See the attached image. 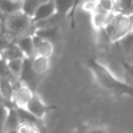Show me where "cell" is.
<instances>
[{
  "mask_svg": "<svg viewBox=\"0 0 133 133\" xmlns=\"http://www.w3.org/2000/svg\"><path fill=\"white\" fill-rule=\"evenodd\" d=\"M87 65L92 72L96 82L103 89L119 96H133V86L117 78L113 72L102 63L91 58L88 60Z\"/></svg>",
  "mask_w": 133,
  "mask_h": 133,
  "instance_id": "1",
  "label": "cell"
},
{
  "mask_svg": "<svg viewBox=\"0 0 133 133\" xmlns=\"http://www.w3.org/2000/svg\"><path fill=\"white\" fill-rule=\"evenodd\" d=\"M133 29V15L113 13L102 29L110 42L122 41Z\"/></svg>",
  "mask_w": 133,
  "mask_h": 133,
  "instance_id": "2",
  "label": "cell"
},
{
  "mask_svg": "<svg viewBox=\"0 0 133 133\" xmlns=\"http://www.w3.org/2000/svg\"><path fill=\"white\" fill-rule=\"evenodd\" d=\"M4 26L9 34L14 35H32L28 32L32 27H35L29 16H25L21 11L12 15L5 16L4 20Z\"/></svg>",
  "mask_w": 133,
  "mask_h": 133,
  "instance_id": "3",
  "label": "cell"
},
{
  "mask_svg": "<svg viewBox=\"0 0 133 133\" xmlns=\"http://www.w3.org/2000/svg\"><path fill=\"white\" fill-rule=\"evenodd\" d=\"M53 109H55V107L46 105L38 95L34 93L33 97L30 100V102H28L25 110H27L34 117L38 119L39 121H42L44 118V116L46 115V113L49 110H52Z\"/></svg>",
  "mask_w": 133,
  "mask_h": 133,
  "instance_id": "4",
  "label": "cell"
},
{
  "mask_svg": "<svg viewBox=\"0 0 133 133\" xmlns=\"http://www.w3.org/2000/svg\"><path fill=\"white\" fill-rule=\"evenodd\" d=\"M34 95L33 91L31 88L26 84L22 82L14 91L12 98V103L16 108L17 109H23L25 110V107L30 102Z\"/></svg>",
  "mask_w": 133,
  "mask_h": 133,
  "instance_id": "5",
  "label": "cell"
},
{
  "mask_svg": "<svg viewBox=\"0 0 133 133\" xmlns=\"http://www.w3.org/2000/svg\"><path fill=\"white\" fill-rule=\"evenodd\" d=\"M55 14L56 11L54 0H48V1L42 3L37 7L34 16L31 18L32 23L34 24V25H35L36 24L41 23V22L45 21V20L51 18Z\"/></svg>",
  "mask_w": 133,
  "mask_h": 133,
  "instance_id": "6",
  "label": "cell"
},
{
  "mask_svg": "<svg viewBox=\"0 0 133 133\" xmlns=\"http://www.w3.org/2000/svg\"><path fill=\"white\" fill-rule=\"evenodd\" d=\"M32 38H33L34 46H35V55L42 56V57L49 59L54 53L53 43L50 42V41L42 39L38 35H35V34L32 35Z\"/></svg>",
  "mask_w": 133,
  "mask_h": 133,
  "instance_id": "7",
  "label": "cell"
},
{
  "mask_svg": "<svg viewBox=\"0 0 133 133\" xmlns=\"http://www.w3.org/2000/svg\"><path fill=\"white\" fill-rule=\"evenodd\" d=\"M16 81H17V79L14 77L11 78L9 76H0V93L4 100L8 103H11V105H13L12 98L15 91L13 82Z\"/></svg>",
  "mask_w": 133,
  "mask_h": 133,
  "instance_id": "8",
  "label": "cell"
},
{
  "mask_svg": "<svg viewBox=\"0 0 133 133\" xmlns=\"http://www.w3.org/2000/svg\"><path fill=\"white\" fill-rule=\"evenodd\" d=\"M16 44L21 50V52L23 53L25 58L33 59L35 56V46H34L32 35H25V36L20 37Z\"/></svg>",
  "mask_w": 133,
  "mask_h": 133,
  "instance_id": "9",
  "label": "cell"
},
{
  "mask_svg": "<svg viewBox=\"0 0 133 133\" xmlns=\"http://www.w3.org/2000/svg\"><path fill=\"white\" fill-rule=\"evenodd\" d=\"M19 123L20 119L16 108V107H9L6 118H5V126H4V133L16 130Z\"/></svg>",
  "mask_w": 133,
  "mask_h": 133,
  "instance_id": "10",
  "label": "cell"
},
{
  "mask_svg": "<svg viewBox=\"0 0 133 133\" xmlns=\"http://www.w3.org/2000/svg\"><path fill=\"white\" fill-rule=\"evenodd\" d=\"M0 57L4 62H8L16 59H22V58H25V56L16 44H8L1 52Z\"/></svg>",
  "mask_w": 133,
  "mask_h": 133,
  "instance_id": "11",
  "label": "cell"
},
{
  "mask_svg": "<svg viewBox=\"0 0 133 133\" xmlns=\"http://www.w3.org/2000/svg\"><path fill=\"white\" fill-rule=\"evenodd\" d=\"M32 62V68H33L34 72L36 76H40L44 74L48 71L50 66V62L48 58H44L42 56L35 55Z\"/></svg>",
  "mask_w": 133,
  "mask_h": 133,
  "instance_id": "12",
  "label": "cell"
},
{
  "mask_svg": "<svg viewBox=\"0 0 133 133\" xmlns=\"http://www.w3.org/2000/svg\"><path fill=\"white\" fill-rule=\"evenodd\" d=\"M54 3L56 14L63 18H67L74 9V0H54Z\"/></svg>",
  "mask_w": 133,
  "mask_h": 133,
  "instance_id": "13",
  "label": "cell"
},
{
  "mask_svg": "<svg viewBox=\"0 0 133 133\" xmlns=\"http://www.w3.org/2000/svg\"><path fill=\"white\" fill-rule=\"evenodd\" d=\"M22 3L14 2L12 0H0V13L4 16H8L21 11Z\"/></svg>",
  "mask_w": 133,
  "mask_h": 133,
  "instance_id": "14",
  "label": "cell"
},
{
  "mask_svg": "<svg viewBox=\"0 0 133 133\" xmlns=\"http://www.w3.org/2000/svg\"><path fill=\"white\" fill-rule=\"evenodd\" d=\"M24 59L25 58L5 62V65H6L7 71L9 72V74L17 80H19L20 75H21L23 64H24Z\"/></svg>",
  "mask_w": 133,
  "mask_h": 133,
  "instance_id": "15",
  "label": "cell"
},
{
  "mask_svg": "<svg viewBox=\"0 0 133 133\" xmlns=\"http://www.w3.org/2000/svg\"><path fill=\"white\" fill-rule=\"evenodd\" d=\"M48 0H24L22 2L21 12L24 13L25 16H29L30 18H32L37 7L42 3Z\"/></svg>",
  "mask_w": 133,
  "mask_h": 133,
  "instance_id": "16",
  "label": "cell"
},
{
  "mask_svg": "<svg viewBox=\"0 0 133 133\" xmlns=\"http://www.w3.org/2000/svg\"><path fill=\"white\" fill-rule=\"evenodd\" d=\"M16 133H41L40 128L37 124L26 121H20Z\"/></svg>",
  "mask_w": 133,
  "mask_h": 133,
  "instance_id": "17",
  "label": "cell"
},
{
  "mask_svg": "<svg viewBox=\"0 0 133 133\" xmlns=\"http://www.w3.org/2000/svg\"><path fill=\"white\" fill-rule=\"evenodd\" d=\"M96 5L104 12L112 14L115 11V0H96Z\"/></svg>",
  "mask_w": 133,
  "mask_h": 133,
  "instance_id": "18",
  "label": "cell"
},
{
  "mask_svg": "<svg viewBox=\"0 0 133 133\" xmlns=\"http://www.w3.org/2000/svg\"><path fill=\"white\" fill-rule=\"evenodd\" d=\"M9 107L0 104V133H4V126H5V118L7 115Z\"/></svg>",
  "mask_w": 133,
  "mask_h": 133,
  "instance_id": "19",
  "label": "cell"
},
{
  "mask_svg": "<svg viewBox=\"0 0 133 133\" xmlns=\"http://www.w3.org/2000/svg\"><path fill=\"white\" fill-rule=\"evenodd\" d=\"M96 7V0H85L82 4V8L89 13H93Z\"/></svg>",
  "mask_w": 133,
  "mask_h": 133,
  "instance_id": "20",
  "label": "cell"
},
{
  "mask_svg": "<svg viewBox=\"0 0 133 133\" xmlns=\"http://www.w3.org/2000/svg\"><path fill=\"white\" fill-rule=\"evenodd\" d=\"M81 3V0H74V9H72V13L69 15V16L67 18L71 20V27L74 28L75 26V12L77 10V7L79 6Z\"/></svg>",
  "mask_w": 133,
  "mask_h": 133,
  "instance_id": "21",
  "label": "cell"
},
{
  "mask_svg": "<svg viewBox=\"0 0 133 133\" xmlns=\"http://www.w3.org/2000/svg\"><path fill=\"white\" fill-rule=\"evenodd\" d=\"M121 64H122V67L125 71V74H126L129 77L133 79V64H131V63H127L124 60L121 61Z\"/></svg>",
  "mask_w": 133,
  "mask_h": 133,
  "instance_id": "22",
  "label": "cell"
},
{
  "mask_svg": "<svg viewBox=\"0 0 133 133\" xmlns=\"http://www.w3.org/2000/svg\"><path fill=\"white\" fill-rule=\"evenodd\" d=\"M123 42L127 44V45H133V30L123 39Z\"/></svg>",
  "mask_w": 133,
  "mask_h": 133,
  "instance_id": "23",
  "label": "cell"
},
{
  "mask_svg": "<svg viewBox=\"0 0 133 133\" xmlns=\"http://www.w3.org/2000/svg\"><path fill=\"white\" fill-rule=\"evenodd\" d=\"M87 133H108L106 130L102 128H95V129H91Z\"/></svg>",
  "mask_w": 133,
  "mask_h": 133,
  "instance_id": "24",
  "label": "cell"
},
{
  "mask_svg": "<svg viewBox=\"0 0 133 133\" xmlns=\"http://www.w3.org/2000/svg\"><path fill=\"white\" fill-rule=\"evenodd\" d=\"M0 104H3V105H5V106H7V107H10V106L8 105V102H5V101L3 99V97H2V95H1V93H0Z\"/></svg>",
  "mask_w": 133,
  "mask_h": 133,
  "instance_id": "25",
  "label": "cell"
},
{
  "mask_svg": "<svg viewBox=\"0 0 133 133\" xmlns=\"http://www.w3.org/2000/svg\"><path fill=\"white\" fill-rule=\"evenodd\" d=\"M5 16H4V15L2 14V13H0V19L3 20V21H4V20H5Z\"/></svg>",
  "mask_w": 133,
  "mask_h": 133,
  "instance_id": "26",
  "label": "cell"
},
{
  "mask_svg": "<svg viewBox=\"0 0 133 133\" xmlns=\"http://www.w3.org/2000/svg\"><path fill=\"white\" fill-rule=\"evenodd\" d=\"M2 26H4V21H3V20L0 19V30H1Z\"/></svg>",
  "mask_w": 133,
  "mask_h": 133,
  "instance_id": "27",
  "label": "cell"
},
{
  "mask_svg": "<svg viewBox=\"0 0 133 133\" xmlns=\"http://www.w3.org/2000/svg\"><path fill=\"white\" fill-rule=\"evenodd\" d=\"M12 1H14V2H17V3H22V2H23L24 0H12Z\"/></svg>",
  "mask_w": 133,
  "mask_h": 133,
  "instance_id": "28",
  "label": "cell"
},
{
  "mask_svg": "<svg viewBox=\"0 0 133 133\" xmlns=\"http://www.w3.org/2000/svg\"><path fill=\"white\" fill-rule=\"evenodd\" d=\"M6 133H16V130H14V131H10V132H6Z\"/></svg>",
  "mask_w": 133,
  "mask_h": 133,
  "instance_id": "29",
  "label": "cell"
},
{
  "mask_svg": "<svg viewBox=\"0 0 133 133\" xmlns=\"http://www.w3.org/2000/svg\"><path fill=\"white\" fill-rule=\"evenodd\" d=\"M115 1H117V0H115Z\"/></svg>",
  "mask_w": 133,
  "mask_h": 133,
  "instance_id": "30",
  "label": "cell"
},
{
  "mask_svg": "<svg viewBox=\"0 0 133 133\" xmlns=\"http://www.w3.org/2000/svg\"><path fill=\"white\" fill-rule=\"evenodd\" d=\"M132 30H133V29H132Z\"/></svg>",
  "mask_w": 133,
  "mask_h": 133,
  "instance_id": "31",
  "label": "cell"
}]
</instances>
